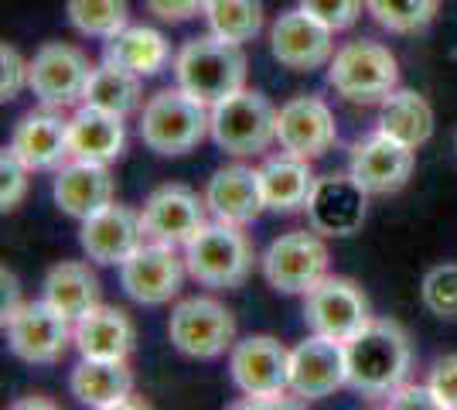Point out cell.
Returning <instances> with one entry per match:
<instances>
[{"label": "cell", "mask_w": 457, "mask_h": 410, "mask_svg": "<svg viewBox=\"0 0 457 410\" xmlns=\"http://www.w3.org/2000/svg\"><path fill=\"white\" fill-rule=\"evenodd\" d=\"M348 387L362 397H389L406 383L413 366V346L400 322L372 318L355 339L345 342Z\"/></svg>", "instance_id": "cell-1"}, {"label": "cell", "mask_w": 457, "mask_h": 410, "mask_svg": "<svg viewBox=\"0 0 457 410\" xmlns=\"http://www.w3.org/2000/svg\"><path fill=\"white\" fill-rule=\"evenodd\" d=\"M174 79L185 93L202 99L205 106H215L246 86L243 45L219 38V35L191 38L174 59Z\"/></svg>", "instance_id": "cell-2"}, {"label": "cell", "mask_w": 457, "mask_h": 410, "mask_svg": "<svg viewBox=\"0 0 457 410\" xmlns=\"http://www.w3.org/2000/svg\"><path fill=\"white\" fill-rule=\"evenodd\" d=\"M205 134H212V106L185 93L181 86L178 89H161L144 103L140 137L157 155H188L205 140Z\"/></svg>", "instance_id": "cell-3"}, {"label": "cell", "mask_w": 457, "mask_h": 410, "mask_svg": "<svg viewBox=\"0 0 457 410\" xmlns=\"http://www.w3.org/2000/svg\"><path fill=\"white\" fill-rule=\"evenodd\" d=\"M328 82L352 103H382L393 89H400V62L379 41H348L328 65Z\"/></svg>", "instance_id": "cell-4"}, {"label": "cell", "mask_w": 457, "mask_h": 410, "mask_svg": "<svg viewBox=\"0 0 457 410\" xmlns=\"http://www.w3.org/2000/svg\"><path fill=\"white\" fill-rule=\"evenodd\" d=\"M273 103L256 89H239L212 106V140L232 157L263 155L277 140Z\"/></svg>", "instance_id": "cell-5"}, {"label": "cell", "mask_w": 457, "mask_h": 410, "mask_svg": "<svg viewBox=\"0 0 457 410\" xmlns=\"http://www.w3.org/2000/svg\"><path fill=\"white\" fill-rule=\"evenodd\" d=\"M185 264H188V277H195L198 284L228 291V288H239L253 271V247L239 233V226L219 219V222H209L185 247Z\"/></svg>", "instance_id": "cell-6"}, {"label": "cell", "mask_w": 457, "mask_h": 410, "mask_svg": "<svg viewBox=\"0 0 457 410\" xmlns=\"http://www.w3.org/2000/svg\"><path fill=\"white\" fill-rule=\"evenodd\" d=\"M304 322L314 335L348 342L372 322L365 291L348 277H324L314 291L304 294Z\"/></svg>", "instance_id": "cell-7"}, {"label": "cell", "mask_w": 457, "mask_h": 410, "mask_svg": "<svg viewBox=\"0 0 457 410\" xmlns=\"http://www.w3.org/2000/svg\"><path fill=\"white\" fill-rule=\"evenodd\" d=\"M11 352L24 363H58L69 346H76V322L65 318L55 305L41 301H24L18 314L4 325Z\"/></svg>", "instance_id": "cell-8"}, {"label": "cell", "mask_w": 457, "mask_h": 410, "mask_svg": "<svg viewBox=\"0 0 457 410\" xmlns=\"http://www.w3.org/2000/svg\"><path fill=\"white\" fill-rule=\"evenodd\" d=\"M174 349L191 359H215L236 346V318L215 297H188L168 318Z\"/></svg>", "instance_id": "cell-9"}, {"label": "cell", "mask_w": 457, "mask_h": 410, "mask_svg": "<svg viewBox=\"0 0 457 410\" xmlns=\"http://www.w3.org/2000/svg\"><path fill=\"white\" fill-rule=\"evenodd\" d=\"M328 247L324 239L314 233H287L270 243L263 254V273H267L270 288L280 294H307L314 291L328 277Z\"/></svg>", "instance_id": "cell-10"}, {"label": "cell", "mask_w": 457, "mask_h": 410, "mask_svg": "<svg viewBox=\"0 0 457 410\" xmlns=\"http://www.w3.org/2000/svg\"><path fill=\"white\" fill-rule=\"evenodd\" d=\"M89 76H93V65H89L82 48L65 45V41H48L31 59L28 89L38 96L41 106L65 110V106L82 99Z\"/></svg>", "instance_id": "cell-11"}, {"label": "cell", "mask_w": 457, "mask_h": 410, "mask_svg": "<svg viewBox=\"0 0 457 410\" xmlns=\"http://www.w3.org/2000/svg\"><path fill=\"white\" fill-rule=\"evenodd\" d=\"M205 209L209 202L198 198V192H191L188 185H161L144 202V213H140L144 236L171 247H188L209 226Z\"/></svg>", "instance_id": "cell-12"}, {"label": "cell", "mask_w": 457, "mask_h": 410, "mask_svg": "<svg viewBox=\"0 0 457 410\" xmlns=\"http://www.w3.org/2000/svg\"><path fill=\"white\" fill-rule=\"evenodd\" d=\"M270 52L273 59L294 69V72H311L321 69L324 62L335 59V31L318 21L304 7H294L273 21L270 28Z\"/></svg>", "instance_id": "cell-13"}, {"label": "cell", "mask_w": 457, "mask_h": 410, "mask_svg": "<svg viewBox=\"0 0 457 410\" xmlns=\"http://www.w3.org/2000/svg\"><path fill=\"white\" fill-rule=\"evenodd\" d=\"M232 383L246 397L290 390V349L273 335H249L228 352Z\"/></svg>", "instance_id": "cell-14"}, {"label": "cell", "mask_w": 457, "mask_h": 410, "mask_svg": "<svg viewBox=\"0 0 457 410\" xmlns=\"http://www.w3.org/2000/svg\"><path fill=\"white\" fill-rule=\"evenodd\" d=\"M188 264L174 254L171 243H140L134 256L120 267V284L140 305H164L181 291Z\"/></svg>", "instance_id": "cell-15"}, {"label": "cell", "mask_w": 457, "mask_h": 410, "mask_svg": "<svg viewBox=\"0 0 457 410\" xmlns=\"http://www.w3.org/2000/svg\"><path fill=\"white\" fill-rule=\"evenodd\" d=\"M348 387V356L345 342L314 335L290 349V393L304 400H321Z\"/></svg>", "instance_id": "cell-16"}, {"label": "cell", "mask_w": 457, "mask_h": 410, "mask_svg": "<svg viewBox=\"0 0 457 410\" xmlns=\"http://www.w3.org/2000/svg\"><path fill=\"white\" fill-rule=\"evenodd\" d=\"M365 209H369V192L352 172L324 175L311 192L307 219H311V230H318L321 236H352L362 230Z\"/></svg>", "instance_id": "cell-17"}, {"label": "cell", "mask_w": 457, "mask_h": 410, "mask_svg": "<svg viewBox=\"0 0 457 410\" xmlns=\"http://www.w3.org/2000/svg\"><path fill=\"white\" fill-rule=\"evenodd\" d=\"M277 140L287 155L307 157V161L328 155L338 140L331 106L318 96L287 99L277 113Z\"/></svg>", "instance_id": "cell-18"}, {"label": "cell", "mask_w": 457, "mask_h": 410, "mask_svg": "<svg viewBox=\"0 0 457 410\" xmlns=\"http://www.w3.org/2000/svg\"><path fill=\"white\" fill-rule=\"evenodd\" d=\"M417 168V151L389 134L376 130L352 147V175L369 196H393L410 181Z\"/></svg>", "instance_id": "cell-19"}, {"label": "cell", "mask_w": 457, "mask_h": 410, "mask_svg": "<svg viewBox=\"0 0 457 410\" xmlns=\"http://www.w3.org/2000/svg\"><path fill=\"white\" fill-rule=\"evenodd\" d=\"M79 243L86 256L93 264H103V267H123L134 250L144 243V222H140V213L120 205V202H110L106 209H99L96 215L82 219V230H79Z\"/></svg>", "instance_id": "cell-20"}, {"label": "cell", "mask_w": 457, "mask_h": 410, "mask_svg": "<svg viewBox=\"0 0 457 410\" xmlns=\"http://www.w3.org/2000/svg\"><path fill=\"white\" fill-rule=\"evenodd\" d=\"M11 147L31 172H58L65 157H72V137H69V120H62L55 106L31 110L21 117L14 127Z\"/></svg>", "instance_id": "cell-21"}, {"label": "cell", "mask_w": 457, "mask_h": 410, "mask_svg": "<svg viewBox=\"0 0 457 410\" xmlns=\"http://www.w3.org/2000/svg\"><path fill=\"white\" fill-rule=\"evenodd\" d=\"M116 196V181L110 164H96V161H79L72 157L69 164H62L55 172V202L65 215L89 219L99 209H106Z\"/></svg>", "instance_id": "cell-22"}, {"label": "cell", "mask_w": 457, "mask_h": 410, "mask_svg": "<svg viewBox=\"0 0 457 410\" xmlns=\"http://www.w3.org/2000/svg\"><path fill=\"white\" fill-rule=\"evenodd\" d=\"M205 202L215 219L232 226H246L253 219H260V213L267 209L260 172H253L246 164H228L222 172H215L205 188Z\"/></svg>", "instance_id": "cell-23"}, {"label": "cell", "mask_w": 457, "mask_h": 410, "mask_svg": "<svg viewBox=\"0 0 457 410\" xmlns=\"http://www.w3.org/2000/svg\"><path fill=\"white\" fill-rule=\"evenodd\" d=\"M137 342L134 318L113 308V305H96L76 322V349L89 359H127Z\"/></svg>", "instance_id": "cell-24"}, {"label": "cell", "mask_w": 457, "mask_h": 410, "mask_svg": "<svg viewBox=\"0 0 457 410\" xmlns=\"http://www.w3.org/2000/svg\"><path fill=\"white\" fill-rule=\"evenodd\" d=\"M69 383H72L79 404L96 410H116L130 404L134 372L127 370V359H89V356H82V363L72 370Z\"/></svg>", "instance_id": "cell-25"}, {"label": "cell", "mask_w": 457, "mask_h": 410, "mask_svg": "<svg viewBox=\"0 0 457 410\" xmlns=\"http://www.w3.org/2000/svg\"><path fill=\"white\" fill-rule=\"evenodd\" d=\"M260 181H263V196H267V209L273 213H307L311 192L318 185V175L311 172V161L297 155L270 157L260 168Z\"/></svg>", "instance_id": "cell-26"}, {"label": "cell", "mask_w": 457, "mask_h": 410, "mask_svg": "<svg viewBox=\"0 0 457 410\" xmlns=\"http://www.w3.org/2000/svg\"><path fill=\"white\" fill-rule=\"evenodd\" d=\"M69 137H72V157L79 161H96V164H110L123 155L127 147V127L123 117L86 106L69 120Z\"/></svg>", "instance_id": "cell-27"}, {"label": "cell", "mask_w": 457, "mask_h": 410, "mask_svg": "<svg viewBox=\"0 0 457 410\" xmlns=\"http://www.w3.org/2000/svg\"><path fill=\"white\" fill-rule=\"evenodd\" d=\"M45 301L55 305L65 318L79 322L99 305V277L82 260H62L45 277Z\"/></svg>", "instance_id": "cell-28"}, {"label": "cell", "mask_w": 457, "mask_h": 410, "mask_svg": "<svg viewBox=\"0 0 457 410\" xmlns=\"http://www.w3.org/2000/svg\"><path fill=\"white\" fill-rule=\"evenodd\" d=\"M379 130L417 151L434 137V110L417 89H393L379 106Z\"/></svg>", "instance_id": "cell-29"}, {"label": "cell", "mask_w": 457, "mask_h": 410, "mask_svg": "<svg viewBox=\"0 0 457 410\" xmlns=\"http://www.w3.org/2000/svg\"><path fill=\"white\" fill-rule=\"evenodd\" d=\"M106 59L134 69L137 76H157L171 62V45L157 28L127 24L113 38H106Z\"/></svg>", "instance_id": "cell-30"}, {"label": "cell", "mask_w": 457, "mask_h": 410, "mask_svg": "<svg viewBox=\"0 0 457 410\" xmlns=\"http://www.w3.org/2000/svg\"><path fill=\"white\" fill-rule=\"evenodd\" d=\"M140 79L134 69L120 65V62H103L96 65L89 82H86V93H82V103L86 106H96V110H106V113H116V117H130L137 106H140Z\"/></svg>", "instance_id": "cell-31"}, {"label": "cell", "mask_w": 457, "mask_h": 410, "mask_svg": "<svg viewBox=\"0 0 457 410\" xmlns=\"http://www.w3.org/2000/svg\"><path fill=\"white\" fill-rule=\"evenodd\" d=\"M205 18H209L212 35L243 45L263 31V4L260 0H209Z\"/></svg>", "instance_id": "cell-32"}, {"label": "cell", "mask_w": 457, "mask_h": 410, "mask_svg": "<svg viewBox=\"0 0 457 410\" xmlns=\"http://www.w3.org/2000/svg\"><path fill=\"white\" fill-rule=\"evenodd\" d=\"M365 11L393 35H417L437 18L440 0H365Z\"/></svg>", "instance_id": "cell-33"}, {"label": "cell", "mask_w": 457, "mask_h": 410, "mask_svg": "<svg viewBox=\"0 0 457 410\" xmlns=\"http://www.w3.org/2000/svg\"><path fill=\"white\" fill-rule=\"evenodd\" d=\"M65 11H69L72 28L93 38H113L130 21L127 0H69Z\"/></svg>", "instance_id": "cell-34"}, {"label": "cell", "mask_w": 457, "mask_h": 410, "mask_svg": "<svg viewBox=\"0 0 457 410\" xmlns=\"http://www.w3.org/2000/svg\"><path fill=\"white\" fill-rule=\"evenodd\" d=\"M423 305L437 318H457V264H440L423 277Z\"/></svg>", "instance_id": "cell-35"}, {"label": "cell", "mask_w": 457, "mask_h": 410, "mask_svg": "<svg viewBox=\"0 0 457 410\" xmlns=\"http://www.w3.org/2000/svg\"><path fill=\"white\" fill-rule=\"evenodd\" d=\"M28 164L18 157L14 147H4V155H0V209L4 213H11V209H18V202L28 196Z\"/></svg>", "instance_id": "cell-36"}, {"label": "cell", "mask_w": 457, "mask_h": 410, "mask_svg": "<svg viewBox=\"0 0 457 410\" xmlns=\"http://www.w3.org/2000/svg\"><path fill=\"white\" fill-rule=\"evenodd\" d=\"M362 4L365 0H301V7L324 21L331 31H348L362 18Z\"/></svg>", "instance_id": "cell-37"}, {"label": "cell", "mask_w": 457, "mask_h": 410, "mask_svg": "<svg viewBox=\"0 0 457 410\" xmlns=\"http://www.w3.org/2000/svg\"><path fill=\"white\" fill-rule=\"evenodd\" d=\"M28 79H31V62L21 59V52L14 45L4 41L0 48V99H18L21 89H28Z\"/></svg>", "instance_id": "cell-38"}, {"label": "cell", "mask_w": 457, "mask_h": 410, "mask_svg": "<svg viewBox=\"0 0 457 410\" xmlns=\"http://www.w3.org/2000/svg\"><path fill=\"white\" fill-rule=\"evenodd\" d=\"M430 390L437 397L440 410H457V352L434 363V370H430Z\"/></svg>", "instance_id": "cell-39"}, {"label": "cell", "mask_w": 457, "mask_h": 410, "mask_svg": "<svg viewBox=\"0 0 457 410\" xmlns=\"http://www.w3.org/2000/svg\"><path fill=\"white\" fill-rule=\"evenodd\" d=\"M386 404L393 410H440L437 397L430 390V383L427 387H420V383H403L396 390L386 397Z\"/></svg>", "instance_id": "cell-40"}, {"label": "cell", "mask_w": 457, "mask_h": 410, "mask_svg": "<svg viewBox=\"0 0 457 410\" xmlns=\"http://www.w3.org/2000/svg\"><path fill=\"white\" fill-rule=\"evenodd\" d=\"M144 4H147V11H151L154 18L171 21V24L198 18V14H205V7H209V0H144Z\"/></svg>", "instance_id": "cell-41"}, {"label": "cell", "mask_w": 457, "mask_h": 410, "mask_svg": "<svg viewBox=\"0 0 457 410\" xmlns=\"http://www.w3.org/2000/svg\"><path fill=\"white\" fill-rule=\"evenodd\" d=\"M21 305H24V301H21L18 277L4 267V271H0V314H4V325H7V322L18 314Z\"/></svg>", "instance_id": "cell-42"}, {"label": "cell", "mask_w": 457, "mask_h": 410, "mask_svg": "<svg viewBox=\"0 0 457 410\" xmlns=\"http://www.w3.org/2000/svg\"><path fill=\"white\" fill-rule=\"evenodd\" d=\"M11 407H14V410H24V407H55V400H45L41 393H28L24 400H14Z\"/></svg>", "instance_id": "cell-43"}]
</instances>
